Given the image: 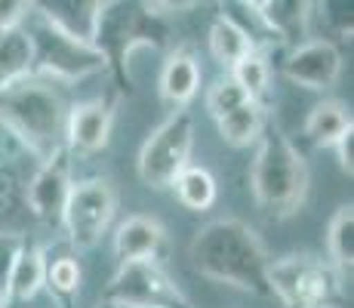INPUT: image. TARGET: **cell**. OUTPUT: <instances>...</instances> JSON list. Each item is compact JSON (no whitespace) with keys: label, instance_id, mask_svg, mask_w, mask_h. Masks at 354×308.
Masks as SVG:
<instances>
[{"label":"cell","instance_id":"1","mask_svg":"<svg viewBox=\"0 0 354 308\" xmlns=\"http://www.w3.org/2000/svg\"><path fill=\"white\" fill-rule=\"evenodd\" d=\"M192 265L207 280L237 287L253 296L268 293V250L243 219H216L192 241Z\"/></svg>","mask_w":354,"mask_h":308},{"label":"cell","instance_id":"2","mask_svg":"<svg viewBox=\"0 0 354 308\" xmlns=\"http://www.w3.org/2000/svg\"><path fill=\"white\" fill-rule=\"evenodd\" d=\"M68 111L71 102L62 87L37 74L0 90V129L40 163L65 148Z\"/></svg>","mask_w":354,"mask_h":308},{"label":"cell","instance_id":"3","mask_svg":"<svg viewBox=\"0 0 354 308\" xmlns=\"http://www.w3.org/2000/svg\"><path fill=\"white\" fill-rule=\"evenodd\" d=\"M250 188L256 203L268 216L287 219L299 213L308 197L311 173L302 152L277 129H265L256 142L253 170H250Z\"/></svg>","mask_w":354,"mask_h":308},{"label":"cell","instance_id":"4","mask_svg":"<svg viewBox=\"0 0 354 308\" xmlns=\"http://www.w3.org/2000/svg\"><path fill=\"white\" fill-rule=\"evenodd\" d=\"M167 37L160 12L151 3H102L93 46L114 68L120 84H127V59L139 46H160Z\"/></svg>","mask_w":354,"mask_h":308},{"label":"cell","instance_id":"5","mask_svg":"<svg viewBox=\"0 0 354 308\" xmlns=\"http://www.w3.org/2000/svg\"><path fill=\"white\" fill-rule=\"evenodd\" d=\"M31 40V56H34V74L46 78L53 84H77V80L90 78V74L105 71V56L86 40H77L62 28H56L53 22H46L37 12L34 3L28 22H25Z\"/></svg>","mask_w":354,"mask_h":308},{"label":"cell","instance_id":"6","mask_svg":"<svg viewBox=\"0 0 354 308\" xmlns=\"http://www.w3.org/2000/svg\"><path fill=\"white\" fill-rule=\"evenodd\" d=\"M342 280L317 256H283L268 265V293L283 308H336L342 302Z\"/></svg>","mask_w":354,"mask_h":308},{"label":"cell","instance_id":"7","mask_svg":"<svg viewBox=\"0 0 354 308\" xmlns=\"http://www.w3.org/2000/svg\"><path fill=\"white\" fill-rule=\"evenodd\" d=\"M194 152V120L188 111H173L163 123L151 129L139 152V179L154 191L173 188L176 176L192 163Z\"/></svg>","mask_w":354,"mask_h":308},{"label":"cell","instance_id":"8","mask_svg":"<svg viewBox=\"0 0 354 308\" xmlns=\"http://www.w3.org/2000/svg\"><path fill=\"white\" fill-rule=\"evenodd\" d=\"M118 213V191L102 176H90L71 185V194L62 210L59 228L68 235V244L77 250H90L102 241Z\"/></svg>","mask_w":354,"mask_h":308},{"label":"cell","instance_id":"9","mask_svg":"<svg viewBox=\"0 0 354 308\" xmlns=\"http://www.w3.org/2000/svg\"><path fill=\"white\" fill-rule=\"evenodd\" d=\"M105 299L124 308H192L185 293L158 262L120 265L105 290Z\"/></svg>","mask_w":354,"mask_h":308},{"label":"cell","instance_id":"10","mask_svg":"<svg viewBox=\"0 0 354 308\" xmlns=\"http://www.w3.org/2000/svg\"><path fill=\"white\" fill-rule=\"evenodd\" d=\"M71 154L56 152L50 161H44L34 176L25 185V203H28L31 216L37 222L50 225V228H59L62 225V210L68 203V194H71Z\"/></svg>","mask_w":354,"mask_h":308},{"label":"cell","instance_id":"11","mask_svg":"<svg viewBox=\"0 0 354 308\" xmlns=\"http://www.w3.org/2000/svg\"><path fill=\"white\" fill-rule=\"evenodd\" d=\"M283 74L296 87L326 93L330 87H336L342 74V50L336 46V40H305L283 59Z\"/></svg>","mask_w":354,"mask_h":308},{"label":"cell","instance_id":"12","mask_svg":"<svg viewBox=\"0 0 354 308\" xmlns=\"http://www.w3.org/2000/svg\"><path fill=\"white\" fill-rule=\"evenodd\" d=\"M114 129V108L105 99L77 102L68 111L65 123V152L68 154H99L108 148Z\"/></svg>","mask_w":354,"mask_h":308},{"label":"cell","instance_id":"13","mask_svg":"<svg viewBox=\"0 0 354 308\" xmlns=\"http://www.w3.org/2000/svg\"><path fill=\"white\" fill-rule=\"evenodd\" d=\"M167 231L154 216H129L114 231V256L120 265L129 262H158Z\"/></svg>","mask_w":354,"mask_h":308},{"label":"cell","instance_id":"14","mask_svg":"<svg viewBox=\"0 0 354 308\" xmlns=\"http://www.w3.org/2000/svg\"><path fill=\"white\" fill-rule=\"evenodd\" d=\"M201 62L192 46H176L163 62L160 71V96L176 111H185V105L201 93Z\"/></svg>","mask_w":354,"mask_h":308},{"label":"cell","instance_id":"15","mask_svg":"<svg viewBox=\"0 0 354 308\" xmlns=\"http://www.w3.org/2000/svg\"><path fill=\"white\" fill-rule=\"evenodd\" d=\"M44 269H46V250L37 244H25L3 293L6 308H25L40 296V290H44Z\"/></svg>","mask_w":354,"mask_h":308},{"label":"cell","instance_id":"16","mask_svg":"<svg viewBox=\"0 0 354 308\" xmlns=\"http://www.w3.org/2000/svg\"><path fill=\"white\" fill-rule=\"evenodd\" d=\"M99 10H102V3H90V0H53V3L37 6V12L46 22H53L56 28L71 34V37L86 40V44H93Z\"/></svg>","mask_w":354,"mask_h":308},{"label":"cell","instance_id":"17","mask_svg":"<svg viewBox=\"0 0 354 308\" xmlns=\"http://www.w3.org/2000/svg\"><path fill=\"white\" fill-rule=\"evenodd\" d=\"M354 129L351 108L339 99H324L305 118V136L308 142H315L317 148H333L345 133Z\"/></svg>","mask_w":354,"mask_h":308},{"label":"cell","instance_id":"18","mask_svg":"<svg viewBox=\"0 0 354 308\" xmlns=\"http://www.w3.org/2000/svg\"><path fill=\"white\" fill-rule=\"evenodd\" d=\"M219 127V139L231 148H250L262 139L265 127H268V114H265V105L262 102H243L241 108L228 111L225 118L216 120Z\"/></svg>","mask_w":354,"mask_h":308},{"label":"cell","instance_id":"19","mask_svg":"<svg viewBox=\"0 0 354 308\" xmlns=\"http://www.w3.org/2000/svg\"><path fill=\"white\" fill-rule=\"evenodd\" d=\"M207 44H209V53L219 65H225L228 71L237 65L241 59H247L250 53L256 50V40L243 25H237L231 16H216L213 25H209V34H207Z\"/></svg>","mask_w":354,"mask_h":308},{"label":"cell","instance_id":"20","mask_svg":"<svg viewBox=\"0 0 354 308\" xmlns=\"http://www.w3.org/2000/svg\"><path fill=\"white\" fill-rule=\"evenodd\" d=\"M31 74H34V56L25 25L12 31H0V90L31 78Z\"/></svg>","mask_w":354,"mask_h":308},{"label":"cell","instance_id":"21","mask_svg":"<svg viewBox=\"0 0 354 308\" xmlns=\"http://www.w3.org/2000/svg\"><path fill=\"white\" fill-rule=\"evenodd\" d=\"M326 262L339 271V275H351L354 269V207L345 203L333 213L326 225Z\"/></svg>","mask_w":354,"mask_h":308},{"label":"cell","instance_id":"22","mask_svg":"<svg viewBox=\"0 0 354 308\" xmlns=\"http://www.w3.org/2000/svg\"><path fill=\"white\" fill-rule=\"evenodd\" d=\"M250 10L256 12L265 28L281 40H296L302 34H308L311 3H281L277 0V3H253Z\"/></svg>","mask_w":354,"mask_h":308},{"label":"cell","instance_id":"23","mask_svg":"<svg viewBox=\"0 0 354 308\" xmlns=\"http://www.w3.org/2000/svg\"><path fill=\"white\" fill-rule=\"evenodd\" d=\"M173 191H176V197H179V203L185 210L203 213V210H209L216 203L219 185H216L213 173H209L207 167H194V163H188V167L176 176Z\"/></svg>","mask_w":354,"mask_h":308},{"label":"cell","instance_id":"24","mask_svg":"<svg viewBox=\"0 0 354 308\" xmlns=\"http://www.w3.org/2000/svg\"><path fill=\"white\" fill-rule=\"evenodd\" d=\"M80 284H84V269H80V259L74 253L46 256L44 290H50V296H56L59 302H71L80 293Z\"/></svg>","mask_w":354,"mask_h":308},{"label":"cell","instance_id":"25","mask_svg":"<svg viewBox=\"0 0 354 308\" xmlns=\"http://www.w3.org/2000/svg\"><path fill=\"white\" fill-rule=\"evenodd\" d=\"M231 78H234V84L241 87L243 93L250 96L253 102H262L265 90H268V80H271V65L268 59L262 56L259 50H253L247 59H241L234 68H231Z\"/></svg>","mask_w":354,"mask_h":308},{"label":"cell","instance_id":"26","mask_svg":"<svg viewBox=\"0 0 354 308\" xmlns=\"http://www.w3.org/2000/svg\"><path fill=\"white\" fill-rule=\"evenodd\" d=\"M243 102H250V96L234 84V78H231V74H222V78L213 80V87L207 90V111L213 114L216 120L225 118V114L234 111V108H241Z\"/></svg>","mask_w":354,"mask_h":308},{"label":"cell","instance_id":"27","mask_svg":"<svg viewBox=\"0 0 354 308\" xmlns=\"http://www.w3.org/2000/svg\"><path fill=\"white\" fill-rule=\"evenodd\" d=\"M25 244H28V237L22 231H0V293H6V284H10V275L22 256Z\"/></svg>","mask_w":354,"mask_h":308},{"label":"cell","instance_id":"28","mask_svg":"<svg viewBox=\"0 0 354 308\" xmlns=\"http://www.w3.org/2000/svg\"><path fill=\"white\" fill-rule=\"evenodd\" d=\"M22 201H25L22 182H19L6 167H0V219L16 213V207H19Z\"/></svg>","mask_w":354,"mask_h":308},{"label":"cell","instance_id":"29","mask_svg":"<svg viewBox=\"0 0 354 308\" xmlns=\"http://www.w3.org/2000/svg\"><path fill=\"white\" fill-rule=\"evenodd\" d=\"M34 3H25V0H0V31H12L22 28L28 22Z\"/></svg>","mask_w":354,"mask_h":308},{"label":"cell","instance_id":"30","mask_svg":"<svg viewBox=\"0 0 354 308\" xmlns=\"http://www.w3.org/2000/svg\"><path fill=\"white\" fill-rule=\"evenodd\" d=\"M333 148H336L339 167H342L348 176H354V129H351V133H345L342 139H339Z\"/></svg>","mask_w":354,"mask_h":308},{"label":"cell","instance_id":"31","mask_svg":"<svg viewBox=\"0 0 354 308\" xmlns=\"http://www.w3.org/2000/svg\"><path fill=\"white\" fill-rule=\"evenodd\" d=\"M96 308H124V305H118V302H111V299H102V302Z\"/></svg>","mask_w":354,"mask_h":308},{"label":"cell","instance_id":"32","mask_svg":"<svg viewBox=\"0 0 354 308\" xmlns=\"http://www.w3.org/2000/svg\"><path fill=\"white\" fill-rule=\"evenodd\" d=\"M0 308H6V299H3V293H0Z\"/></svg>","mask_w":354,"mask_h":308}]
</instances>
